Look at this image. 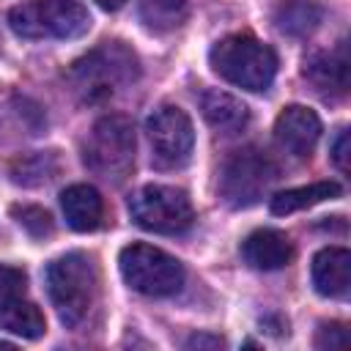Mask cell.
<instances>
[{"label": "cell", "mask_w": 351, "mask_h": 351, "mask_svg": "<svg viewBox=\"0 0 351 351\" xmlns=\"http://www.w3.org/2000/svg\"><path fill=\"white\" fill-rule=\"evenodd\" d=\"M118 266H121L123 282L132 291L143 296H154V299L178 293L186 277L178 258H173L170 252L154 244H140V241L121 250Z\"/></svg>", "instance_id": "8992f818"}, {"label": "cell", "mask_w": 351, "mask_h": 351, "mask_svg": "<svg viewBox=\"0 0 351 351\" xmlns=\"http://www.w3.org/2000/svg\"><path fill=\"white\" fill-rule=\"evenodd\" d=\"M211 69L230 85L261 93L277 77V55L269 44L250 33H233L219 38L208 52Z\"/></svg>", "instance_id": "7a4b0ae2"}, {"label": "cell", "mask_w": 351, "mask_h": 351, "mask_svg": "<svg viewBox=\"0 0 351 351\" xmlns=\"http://www.w3.org/2000/svg\"><path fill=\"white\" fill-rule=\"evenodd\" d=\"M313 288L326 299H346L351 291V252L346 247H324L313 255Z\"/></svg>", "instance_id": "7c38bea8"}, {"label": "cell", "mask_w": 351, "mask_h": 351, "mask_svg": "<svg viewBox=\"0 0 351 351\" xmlns=\"http://www.w3.org/2000/svg\"><path fill=\"white\" fill-rule=\"evenodd\" d=\"M321 137V118L304 104H288L274 121V140L293 156H310Z\"/></svg>", "instance_id": "8fae6325"}, {"label": "cell", "mask_w": 351, "mask_h": 351, "mask_svg": "<svg viewBox=\"0 0 351 351\" xmlns=\"http://www.w3.org/2000/svg\"><path fill=\"white\" fill-rule=\"evenodd\" d=\"M241 258L247 266L261 269V271H274L291 263L293 258V244L282 230H271V228H261L252 230L244 241H241Z\"/></svg>", "instance_id": "4fadbf2b"}, {"label": "cell", "mask_w": 351, "mask_h": 351, "mask_svg": "<svg viewBox=\"0 0 351 351\" xmlns=\"http://www.w3.org/2000/svg\"><path fill=\"white\" fill-rule=\"evenodd\" d=\"M49 302L63 326L77 329L99 302V266L88 252H63L44 269Z\"/></svg>", "instance_id": "6da1fadb"}, {"label": "cell", "mask_w": 351, "mask_h": 351, "mask_svg": "<svg viewBox=\"0 0 351 351\" xmlns=\"http://www.w3.org/2000/svg\"><path fill=\"white\" fill-rule=\"evenodd\" d=\"M11 173H14V181H16V184L38 186V184L55 178V173H58V156H55V151H49V154L41 151V154L22 156V159L14 162Z\"/></svg>", "instance_id": "ffe728a7"}, {"label": "cell", "mask_w": 351, "mask_h": 351, "mask_svg": "<svg viewBox=\"0 0 351 351\" xmlns=\"http://www.w3.org/2000/svg\"><path fill=\"white\" fill-rule=\"evenodd\" d=\"M277 178V170L269 156H263L255 148L233 151L219 170V197L230 208H250L255 206L269 184Z\"/></svg>", "instance_id": "ba28073f"}, {"label": "cell", "mask_w": 351, "mask_h": 351, "mask_svg": "<svg viewBox=\"0 0 351 351\" xmlns=\"http://www.w3.org/2000/svg\"><path fill=\"white\" fill-rule=\"evenodd\" d=\"M145 134L151 143V162L159 170H178L192 159L195 126L189 115L176 104H162L145 118Z\"/></svg>", "instance_id": "9c48e42d"}, {"label": "cell", "mask_w": 351, "mask_h": 351, "mask_svg": "<svg viewBox=\"0 0 351 351\" xmlns=\"http://www.w3.org/2000/svg\"><path fill=\"white\" fill-rule=\"evenodd\" d=\"M189 14L186 0H143L140 3V22L154 33L176 30Z\"/></svg>", "instance_id": "d6986e66"}, {"label": "cell", "mask_w": 351, "mask_h": 351, "mask_svg": "<svg viewBox=\"0 0 351 351\" xmlns=\"http://www.w3.org/2000/svg\"><path fill=\"white\" fill-rule=\"evenodd\" d=\"M200 110L208 126L217 129L219 134H239L250 121L247 104L225 90H206L200 96Z\"/></svg>", "instance_id": "9a60e30c"}, {"label": "cell", "mask_w": 351, "mask_h": 351, "mask_svg": "<svg viewBox=\"0 0 351 351\" xmlns=\"http://www.w3.org/2000/svg\"><path fill=\"white\" fill-rule=\"evenodd\" d=\"M340 197V184L335 181H313L307 186H293V189H285V192H277L269 203L271 214L282 217V214H293V211H302V208H310L315 203H324V200H335Z\"/></svg>", "instance_id": "e0dca14e"}, {"label": "cell", "mask_w": 351, "mask_h": 351, "mask_svg": "<svg viewBox=\"0 0 351 351\" xmlns=\"http://www.w3.org/2000/svg\"><path fill=\"white\" fill-rule=\"evenodd\" d=\"M27 277L16 266H0V326L25 340H36L47 332L41 310L25 299Z\"/></svg>", "instance_id": "30bf717a"}, {"label": "cell", "mask_w": 351, "mask_h": 351, "mask_svg": "<svg viewBox=\"0 0 351 351\" xmlns=\"http://www.w3.org/2000/svg\"><path fill=\"white\" fill-rule=\"evenodd\" d=\"M8 27L27 41H66L88 33L90 14L77 0H25L8 11Z\"/></svg>", "instance_id": "277c9868"}, {"label": "cell", "mask_w": 351, "mask_h": 351, "mask_svg": "<svg viewBox=\"0 0 351 351\" xmlns=\"http://www.w3.org/2000/svg\"><path fill=\"white\" fill-rule=\"evenodd\" d=\"M96 3H99L104 11H118V8H121L126 0H96Z\"/></svg>", "instance_id": "d4e9b609"}, {"label": "cell", "mask_w": 351, "mask_h": 351, "mask_svg": "<svg viewBox=\"0 0 351 351\" xmlns=\"http://www.w3.org/2000/svg\"><path fill=\"white\" fill-rule=\"evenodd\" d=\"M137 55L121 41H104L101 47L90 49L80 60L71 63L69 80L74 90L82 93L88 101H99L115 93V88L134 82L137 77Z\"/></svg>", "instance_id": "3957f363"}, {"label": "cell", "mask_w": 351, "mask_h": 351, "mask_svg": "<svg viewBox=\"0 0 351 351\" xmlns=\"http://www.w3.org/2000/svg\"><path fill=\"white\" fill-rule=\"evenodd\" d=\"M329 154H332V162L346 173V170H348V129H346V126L337 132V137H335Z\"/></svg>", "instance_id": "603a6c76"}, {"label": "cell", "mask_w": 351, "mask_h": 351, "mask_svg": "<svg viewBox=\"0 0 351 351\" xmlns=\"http://www.w3.org/2000/svg\"><path fill=\"white\" fill-rule=\"evenodd\" d=\"M219 346H225V340L217 335H192L186 340V348H219Z\"/></svg>", "instance_id": "cb8c5ba5"}, {"label": "cell", "mask_w": 351, "mask_h": 351, "mask_svg": "<svg viewBox=\"0 0 351 351\" xmlns=\"http://www.w3.org/2000/svg\"><path fill=\"white\" fill-rule=\"evenodd\" d=\"M11 214L16 217V222H19L33 239H44V236L52 233V219H49V214H47L44 208H38V206H14Z\"/></svg>", "instance_id": "44dd1931"}, {"label": "cell", "mask_w": 351, "mask_h": 351, "mask_svg": "<svg viewBox=\"0 0 351 351\" xmlns=\"http://www.w3.org/2000/svg\"><path fill=\"white\" fill-rule=\"evenodd\" d=\"M348 343V332L343 324H321L318 335H315V346L318 348H343Z\"/></svg>", "instance_id": "7402d4cb"}, {"label": "cell", "mask_w": 351, "mask_h": 351, "mask_svg": "<svg viewBox=\"0 0 351 351\" xmlns=\"http://www.w3.org/2000/svg\"><path fill=\"white\" fill-rule=\"evenodd\" d=\"M321 16H324L321 8L310 0H285L274 11V25H277L280 33L302 38V36L313 33L321 25Z\"/></svg>", "instance_id": "ac0fdd59"}, {"label": "cell", "mask_w": 351, "mask_h": 351, "mask_svg": "<svg viewBox=\"0 0 351 351\" xmlns=\"http://www.w3.org/2000/svg\"><path fill=\"white\" fill-rule=\"evenodd\" d=\"M129 214L143 230L162 233V236L184 233L195 222L192 200L186 197V192L178 186H165V184L140 186L129 197Z\"/></svg>", "instance_id": "52a82bcc"}, {"label": "cell", "mask_w": 351, "mask_h": 351, "mask_svg": "<svg viewBox=\"0 0 351 351\" xmlns=\"http://www.w3.org/2000/svg\"><path fill=\"white\" fill-rule=\"evenodd\" d=\"M60 208H63V217L69 222L71 230L77 233H90L101 225V217H104V203H101V195L88 186V184H71L60 192Z\"/></svg>", "instance_id": "5bb4252c"}, {"label": "cell", "mask_w": 351, "mask_h": 351, "mask_svg": "<svg viewBox=\"0 0 351 351\" xmlns=\"http://www.w3.org/2000/svg\"><path fill=\"white\" fill-rule=\"evenodd\" d=\"M82 162L93 176L121 184L134 167L132 121L126 115H101L82 145Z\"/></svg>", "instance_id": "5b68a950"}, {"label": "cell", "mask_w": 351, "mask_h": 351, "mask_svg": "<svg viewBox=\"0 0 351 351\" xmlns=\"http://www.w3.org/2000/svg\"><path fill=\"white\" fill-rule=\"evenodd\" d=\"M304 77L324 93H346L348 88V58L346 44L340 41L337 49L313 55L304 63Z\"/></svg>", "instance_id": "2e32d148"}]
</instances>
